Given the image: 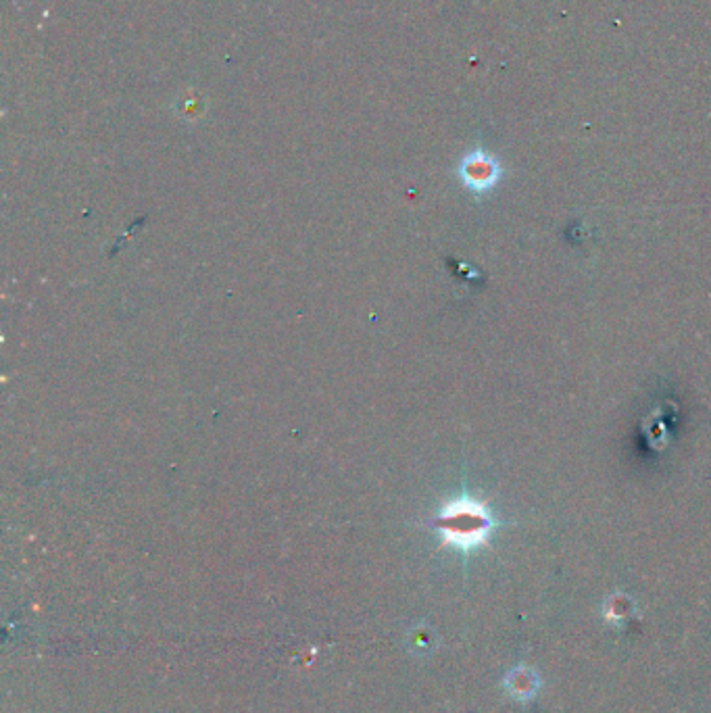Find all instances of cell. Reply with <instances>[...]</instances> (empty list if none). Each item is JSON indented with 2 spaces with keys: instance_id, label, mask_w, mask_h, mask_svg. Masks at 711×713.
<instances>
[{
  "instance_id": "cell-1",
  "label": "cell",
  "mask_w": 711,
  "mask_h": 713,
  "mask_svg": "<svg viewBox=\"0 0 711 713\" xmlns=\"http://www.w3.org/2000/svg\"><path fill=\"white\" fill-rule=\"evenodd\" d=\"M501 522L490 513L484 501L463 493L440 507L434 518V528L443 536V547H453L468 555L484 545Z\"/></svg>"
},
{
  "instance_id": "cell-2",
  "label": "cell",
  "mask_w": 711,
  "mask_h": 713,
  "mask_svg": "<svg viewBox=\"0 0 711 713\" xmlns=\"http://www.w3.org/2000/svg\"><path fill=\"white\" fill-rule=\"evenodd\" d=\"M457 176L461 184L470 192L486 194L499 184L503 176V167L497 161V157L482 149H476L461 159L457 167Z\"/></svg>"
}]
</instances>
